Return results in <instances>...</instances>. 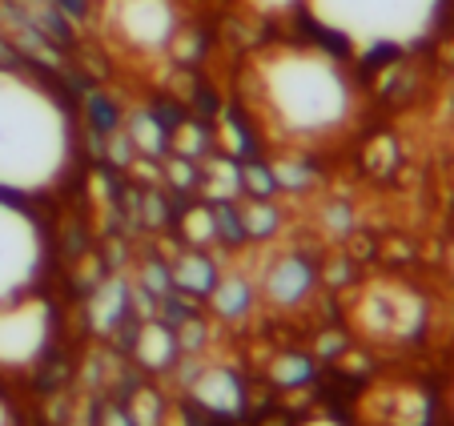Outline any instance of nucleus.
Returning <instances> with one entry per match:
<instances>
[{
    "label": "nucleus",
    "mask_w": 454,
    "mask_h": 426,
    "mask_svg": "<svg viewBox=\"0 0 454 426\" xmlns=\"http://www.w3.org/2000/svg\"><path fill=\"white\" fill-rule=\"evenodd\" d=\"M446 12V0H301L326 49L358 52V57H395L430 41Z\"/></svg>",
    "instance_id": "7ed1b4c3"
},
{
    "label": "nucleus",
    "mask_w": 454,
    "mask_h": 426,
    "mask_svg": "<svg viewBox=\"0 0 454 426\" xmlns=\"http://www.w3.org/2000/svg\"><path fill=\"white\" fill-rule=\"evenodd\" d=\"M133 350H137V359L145 362L149 370H165L173 359H177V334H173L165 322H145L137 334V342H133Z\"/></svg>",
    "instance_id": "ddd939ff"
},
{
    "label": "nucleus",
    "mask_w": 454,
    "mask_h": 426,
    "mask_svg": "<svg viewBox=\"0 0 454 426\" xmlns=\"http://www.w3.org/2000/svg\"><path fill=\"white\" fill-rule=\"evenodd\" d=\"M246 9L254 17H290V12H301V0H246Z\"/></svg>",
    "instance_id": "393cba45"
},
{
    "label": "nucleus",
    "mask_w": 454,
    "mask_h": 426,
    "mask_svg": "<svg viewBox=\"0 0 454 426\" xmlns=\"http://www.w3.org/2000/svg\"><path fill=\"white\" fill-rule=\"evenodd\" d=\"M193 398L201 406L217 410V414H238L241 410V386L230 370H206V375L193 383Z\"/></svg>",
    "instance_id": "9b49d317"
},
{
    "label": "nucleus",
    "mask_w": 454,
    "mask_h": 426,
    "mask_svg": "<svg viewBox=\"0 0 454 426\" xmlns=\"http://www.w3.org/2000/svg\"><path fill=\"white\" fill-rule=\"evenodd\" d=\"M241 189L249 197H274L278 193V181H274V170L266 162H241Z\"/></svg>",
    "instance_id": "6ab92c4d"
},
{
    "label": "nucleus",
    "mask_w": 454,
    "mask_h": 426,
    "mask_svg": "<svg viewBox=\"0 0 454 426\" xmlns=\"http://www.w3.org/2000/svg\"><path fill=\"white\" fill-rule=\"evenodd\" d=\"M214 222H217V241H246V230H241V209L233 201H214Z\"/></svg>",
    "instance_id": "412c9836"
},
{
    "label": "nucleus",
    "mask_w": 454,
    "mask_h": 426,
    "mask_svg": "<svg viewBox=\"0 0 454 426\" xmlns=\"http://www.w3.org/2000/svg\"><path fill=\"white\" fill-rule=\"evenodd\" d=\"M270 170H274V181L278 189H309V181H314V173H309V165L301 162V157H278V162H270Z\"/></svg>",
    "instance_id": "aec40b11"
},
{
    "label": "nucleus",
    "mask_w": 454,
    "mask_h": 426,
    "mask_svg": "<svg viewBox=\"0 0 454 426\" xmlns=\"http://www.w3.org/2000/svg\"><path fill=\"white\" fill-rule=\"evenodd\" d=\"M206 298L222 318L238 322V318H246L249 306H254V286H249V278H241V273H217L214 290H209Z\"/></svg>",
    "instance_id": "f8f14e48"
},
{
    "label": "nucleus",
    "mask_w": 454,
    "mask_h": 426,
    "mask_svg": "<svg viewBox=\"0 0 454 426\" xmlns=\"http://www.w3.org/2000/svg\"><path fill=\"white\" fill-rule=\"evenodd\" d=\"M201 173H206L201 193H206L209 201H238L241 162H233V157H206V162H201Z\"/></svg>",
    "instance_id": "4468645a"
},
{
    "label": "nucleus",
    "mask_w": 454,
    "mask_h": 426,
    "mask_svg": "<svg viewBox=\"0 0 454 426\" xmlns=\"http://www.w3.org/2000/svg\"><path fill=\"white\" fill-rule=\"evenodd\" d=\"M314 281H317V270L301 254H278L274 262L262 270V294H266L274 306H298V302L309 298Z\"/></svg>",
    "instance_id": "1a4fd4ad"
},
{
    "label": "nucleus",
    "mask_w": 454,
    "mask_h": 426,
    "mask_svg": "<svg viewBox=\"0 0 454 426\" xmlns=\"http://www.w3.org/2000/svg\"><path fill=\"white\" fill-rule=\"evenodd\" d=\"M450 270H454V249H450Z\"/></svg>",
    "instance_id": "7c9ffc66"
},
{
    "label": "nucleus",
    "mask_w": 454,
    "mask_h": 426,
    "mask_svg": "<svg viewBox=\"0 0 454 426\" xmlns=\"http://www.w3.org/2000/svg\"><path fill=\"white\" fill-rule=\"evenodd\" d=\"M169 281L185 294H209L217 281V265H214V257L201 254V249L193 246L169 265Z\"/></svg>",
    "instance_id": "9d476101"
},
{
    "label": "nucleus",
    "mask_w": 454,
    "mask_h": 426,
    "mask_svg": "<svg viewBox=\"0 0 454 426\" xmlns=\"http://www.w3.org/2000/svg\"><path fill=\"white\" fill-rule=\"evenodd\" d=\"M77 129L57 89L17 65H0V193L41 197L69 178Z\"/></svg>",
    "instance_id": "f03ea898"
},
{
    "label": "nucleus",
    "mask_w": 454,
    "mask_h": 426,
    "mask_svg": "<svg viewBox=\"0 0 454 426\" xmlns=\"http://www.w3.org/2000/svg\"><path fill=\"white\" fill-rule=\"evenodd\" d=\"M238 209H241L246 241H270L278 233V225H282V213H278V205L270 201V197H249V201L238 205Z\"/></svg>",
    "instance_id": "dca6fc26"
},
{
    "label": "nucleus",
    "mask_w": 454,
    "mask_h": 426,
    "mask_svg": "<svg viewBox=\"0 0 454 426\" xmlns=\"http://www.w3.org/2000/svg\"><path fill=\"white\" fill-rule=\"evenodd\" d=\"M121 310H125V286L121 281H105L93 298V326L97 330H109L121 318Z\"/></svg>",
    "instance_id": "a211bd4d"
},
{
    "label": "nucleus",
    "mask_w": 454,
    "mask_h": 426,
    "mask_svg": "<svg viewBox=\"0 0 454 426\" xmlns=\"http://www.w3.org/2000/svg\"><path fill=\"white\" fill-rule=\"evenodd\" d=\"M181 233H185L189 246H214L217 241V222H214V205H193L181 217Z\"/></svg>",
    "instance_id": "f3484780"
},
{
    "label": "nucleus",
    "mask_w": 454,
    "mask_h": 426,
    "mask_svg": "<svg viewBox=\"0 0 454 426\" xmlns=\"http://www.w3.org/2000/svg\"><path fill=\"white\" fill-rule=\"evenodd\" d=\"M358 418L366 426H427L430 394L411 383H374L358 398Z\"/></svg>",
    "instance_id": "6e6552de"
},
{
    "label": "nucleus",
    "mask_w": 454,
    "mask_h": 426,
    "mask_svg": "<svg viewBox=\"0 0 454 426\" xmlns=\"http://www.w3.org/2000/svg\"><path fill=\"white\" fill-rule=\"evenodd\" d=\"M125 137H129V146L145 157H165V149H169V137H165L161 117H153V113H145V109L133 113V117L125 121Z\"/></svg>",
    "instance_id": "2eb2a0df"
},
{
    "label": "nucleus",
    "mask_w": 454,
    "mask_h": 426,
    "mask_svg": "<svg viewBox=\"0 0 454 426\" xmlns=\"http://www.w3.org/2000/svg\"><path fill=\"white\" fill-rule=\"evenodd\" d=\"M306 426H338V422H330V418H317V422H306Z\"/></svg>",
    "instance_id": "c756f323"
},
{
    "label": "nucleus",
    "mask_w": 454,
    "mask_h": 426,
    "mask_svg": "<svg viewBox=\"0 0 454 426\" xmlns=\"http://www.w3.org/2000/svg\"><path fill=\"white\" fill-rule=\"evenodd\" d=\"M105 426H133V418H129V414H117V410H109V414H105Z\"/></svg>",
    "instance_id": "cd10ccee"
},
{
    "label": "nucleus",
    "mask_w": 454,
    "mask_h": 426,
    "mask_svg": "<svg viewBox=\"0 0 454 426\" xmlns=\"http://www.w3.org/2000/svg\"><path fill=\"white\" fill-rule=\"evenodd\" d=\"M450 406H454V394H450Z\"/></svg>",
    "instance_id": "2f4dec72"
},
{
    "label": "nucleus",
    "mask_w": 454,
    "mask_h": 426,
    "mask_svg": "<svg viewBox=\"0 0 454 426\" xmlns=\"http://www.w3.org/2000/svg\"><path fill=\"white\" fill-rule=\"evenodd\" d=\"M89 125L97 129V133H105V137H113L117 133V125H121V113L113 109V101L105 93H93L89 97Z\"/></svg>",
    "instance_id": "4be33fe9"
},
{
    "label": "nucleus",
    "mask_w": 454,
    "mask_h": 426,
    "mask_svg": "<svg viewBox=\"0 0 454 426\" xmlns=\"http://www.w3.org/2000/svg\"><path fill=\"white\" fill-rule=\"evenodd\" d=\"M326 222H330V230H334V233H346L354 225V217H350V209H346V205H334V209L322 213V225H326Z\"/></svg>",
    "instance_id": "a878e982"
},
{
    "label": "nucleus",
    "mask_w": 454,
    "mask_h": 426,
    "mask_svg": "<svg viewBox=\"0 0 454 426\" xmlns=\"http://www.w3.org/2000/svg\"><path fill=\"white\" fill-rule=\"evenodd\" d=\"M105 25L129 52H145V57L173 49V41L181 33L173 0H109L105 4Z\"/></svg>",
    "instance_id": "0eeeda50"
},
{
    "label": "nucleus",
    "mask_w": 454,
    "mask_h": 426,
    "mask_svg": "<svg viewBox=\"0 0 454 426\" xmlns=\"http://www.w3.org/2000/svg\"><path fill=\"white\" fill-rule=\"evenodd\" d=\"M52 342V302L25 290L0 302V370H33Z\"/></svg>",
    "instance_id": "39448f33"
},
{
    "label": "nucleus",
    "mask_w": 454,
    "mask_h": 426,
    "mask_svg": "<svg viewBox=\"0 0 454 426\" xmlns=\"http://www.w3.org/2000/svg\"><path fill=\"white\" fill-rule=\"evenodd\" d=\"M249 101L278 141L314 146L350 125L358 89L326 44H274L249 65Z\"/></svg>",
    "instance_id": "f257e3e1"
},
{
    "label": "nucleus",
    "mask_w": 454,
    "mask_h": 426,
    "mask_svg": "<svg viewBox=\"0 0 454 426\" xmlns=\"http://www.w3.org/2000/svg\"><path fill=\"white\" fill-rule=\"evenodd\" d=\"M0 426H17V418H12V406L4 398H0Z\"/></svg>",
    "instance_id": "c85d7f7f"
},
{
    "label": "nucleus",
    "mask_w": 454,
    "mask_h": 426,
    "mask_svg": "<svg viewBox=\"0 0 454 426\" xmlns=\"http://www.w3.org/2000/svg\"><path fill=\"white\" fill-rule=\"evenodd\" d=\"M165 178H169L177 189H189V185H198L201 181V170H198V162H189V157L177 154V157L165 162Z\"/></svg>",
    "instance_id": "b1692460"
},
{
    "label": "nucleus",
    "mask_w": 454,
    "mask_h": 426,
    "mask_svg": "<svg viewBox=\"0 0 454 426\" xmlns=\"http://www.w3.org/2000/svg\"><path fill=\"white\" fill-rule=\"evenodd\" d=\"M129 418H133V426H157L161 422V398L153 390H137L129 402Z\"/></svg>",
    "instance_id": "5701e85b"
},
{
    "label": "nucleus",
    "mask_w": 454,
    "mask_h": 426,
    "mask_svg": "<svg viewBox=\"0 0 454 426\" xmlns=\"http://www.w3.org/2000/svg\"><path fill=\"white\" fill-rule=\"evenodd\" d=\"M44 254L49 241L36 213L20 197L0 193V302L33 290L44 270Z\"/></svg>",
    "instance_id": "20e7f679"
},
{
    "label": "nucleus",
    "mask_w": 454,
    "mask_h": 426,
    "mask_svg": "<svg viewBox=\"0 0 454 426\" xmlns=\"http://www.w3.org/2000/svg\"><path fill=\"white\" fill-rule=\"evenodd\" d=\"M427 322V306L398 281H370L354 298V326L366 338L382 342H411Z\"/></svg>",
    "instance_id": "423d86ee"
},
{
    "label": "nucleus",
    "mask_w": 454,
    "mask_h": 426,
    "mask_svg": "<svg viewBox=\"0 0 454 426\" xmlns=\"http://www.w3.org/2000/svg\"><path fill=\"white\" fill-rule=\"evenodd\" d=\"M306 375H309V367L301 359H286L282 367H278V383H301Z\"/></svg>",
    "instance_id": "bb28decb"
}]
</instances>
